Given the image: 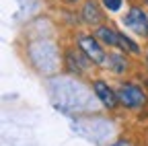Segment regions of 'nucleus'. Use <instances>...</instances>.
Returning a JSON list of instances; mask_svg holds the SVG:
<instances>
[{"label": "nucleus", "instance_id": "8", "mask_svg": "<svg viewBox=\"0 0 148 146\" xmlns=\"http://www.w3.org/2000/svg\"><path fill=\"white\" fill-rule=\"evenodd\" d=\"M119 49H123V51H132V53H138L140 51V47L130 39V37H125L123 33H119Z\"/></svg>", "mask_w": 148, "mask_h": 146}, {"label": "nucleus", "instance_id": "7", "mask_svg": "<svg viewBox=\"0 0 148 146\" xmlns=\"http://www.w3.org/2000/svg\"><path fill=\"white\" fill-rule=\"evenodd\" d=\"M109 68L117 72V74H121V72L125 70V58L123 56H117V53H113V56H109Z\"/></svg>", "mask_w": 148, "mask_h": 146}, {"label": "nucleus", "instance_id": "11", "mask_svg": "<svg viewBox=\"0 0 148 146\" xmlns=\"http://www.w3.org/2000/svg\"><path fill=\"white\" fill-rule=\"evenodd\" d=\"M146 4H148V0H146Z\"/></svg>", "mask_w": 148, "mask_h": 146}, {"label": "nucleus", "instance_id": "1", "mask_svg": "<svg viewBox=\"0 0 148 146\" xmlns=\"http://www.w3.org/2000/svg\"><path fill=\"white\" fill-rule=\"evenodd\" d=\"M117 99H119V105H123L127 109H140L146 103L144 90L136 84H130V82H125L117 88Z\"/></svg>", "mask_w": 148, "mask_h": 146}, {"label": "nucleus", "instance_id": "12", "mask_svg": "<svg viewBox=\"0 0 148 146\" xmlns=\"http://www.w3.org/2000/svg\"><path fill=\"white\" fill-rule=\"evenodd\" d=\"M146 60H148V58H146Z\"/></svg>", "mask_w": 148, "mask_h": 146}, {"label": "nucleus", "instance_id": "4", "mask_svg": "<svg viewBox=\"0 0 148 146\" xmlns=\"http://www.w3.org/2000/svg\"><path fill=\"white\" fill-rule=\"evenodd\" d=\"M92 90H95V95L99 97V101L103 103L105 109H115L119 105L117 90H113L105 80H95V82H92Z\"/></svg>", "mask_w": 148, "mask_h": 146}, {"label": "nucleus", "instance_id": "5", "mask_svg": "<svg viewBox=\"0 0 148 146\" xmlns=\"http://www.w3.org/2000/svg\"><path fill=\"white\" fill-rule=\"evenodd\" d=\"M82 21L90 27H101L103 25V10L95 0H86L82 6Z\"/></svg>", "mask_w": 148, "mask_h": 146}, {"label": "nucleus", "instance_id": "9", "mask_svg": "<svg viewBox=\"0 0 148 146\" xmlns=\"http://www.w3.org/2000/svg\"><path fill=\"white\" fill-rule=\"evenodd\" d=\"M101 2H103V6H105L107 10L117 12V10L121 8V4H123V0H101Z\"/></svg>", "mask_w": 148, "mask_h": 146}, {"label": "nucleus", "instance_id": "10", "mask_svg": "<svg viewBox=\"0 0 148 146\" xmlns=\"http://www.w3.org/2000/svg\"><path fill=\"white\" fill-rule=\"evenodd\" d=\"M68 2H76V0H68Z\"/></svg>", "mask_w": 148, "mask_h": 146}, {"label": "nucleus", "instance_id": "6", "mask_svg": "<svg viewBox=\"0 0 148 146\" xmlns=\"http://www.w3.org/2000/svg\"><path fill=\"white\" fill-rule=\"evenodd\" d=\"M95 37H97L101 43L109 45V47H119V33H117L115 29H111L109 25H101V27H97Z\"/></svg>", "mask_w": 148, "mask_h": 146}, {"label": "nucleus", "instance_id": "2", "mask_svg": "<svg viewBox=\"0 0 148 146\" xmlns=\"http://www.w3.org/2000/svg\"><path fill=\"white\" fill-rule=\"evenodd\" d=\"M78 45H80V49L84 51V56L90 62H95V64H105L107 62V56H105V51H103V47H101L97 37H92V35H82L78 39Z\"/></svg>", "mask_w": 148, "mask_h": 146}, {"label": "nucleus", "instance_id": "3", "mask_svg": "<svg viewBox=\"0 0 148 146\" xmlns=\"http://www.w3.org/2000/svg\"><path fill=\"white\" fill-rule=\"evenodd\" d=\"M123 23L127 29H132L134 33L142 35V37H148V14L138 8V6H132L130 12L123 16Z\"/></svg>", "mask_w": 148, "mask_h": 146}]
</instances>
